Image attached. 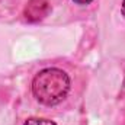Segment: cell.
Instances as JSON below:
<instances>
[{
  "label": "cell",
  "instance_id": "cell-1",
  "mask_svg": "<svg viewBox=\"0 0 125 125\" xmlns=\"http://www.w3.org/2000/svg\"><path fill=\"white\" fill-rule=\"evenodd\" d=\"M70 92L68 74L55 67L41 70L32 80V93L36 100L47 106H54L62 102Z\"/></svg>",
  "mask_w": 125,
  "mask_h": 125
},
{
  "label": "cell",
  "instance_id": "cell-2",
  "mask_svg": "<svg viewBox=\"0 0 125 125\" xmlns=\"http://www.w3.org/2000/svg\"><path fill=\"white\" fill-rule=\"evenodd\" d=\"M50 0H29L23 10V16L28 22H39L50 13Z\"/></svg>",
  "mask_w": 125,
  "mask_h": 125
},
{
  "label": "cell",
  "instance_id": "cell-3",
  "mask_svg": "<svg viewBox=\"0 0 125 125\" xmlns=\"http://www.w3.org/2000/svg\"><path fill=\"white\" fill-rule=\"evenodd\" d=\"M23 125H57L51 119H45V118H28Z\"/></svg>",
  "mask_w": 125,
  "mask_h": 125
},
{
  "label": "cell",
  "instance_id": "cell-4",
  "mask_svg": "<svg viewBox=\"0 0 125 125\" xmlns=\"http://www.w3.org/2000/svg\"><path fill=\"white\" fill-rule=\"evenodd\" d=\"M77 4H89V3H92L93 0H74Z\"/></svg>",
  "mask_w": 125,
  "mask_h": 125
},
{
  "label": "cell",
  "instance_id": "cell-5",
  "mask_svg": "<svg viewBox=\"0 0 125 125\" xmlns=\"http://www.w3.org/2000/svg\"><path fill=\"white\" fill-rule=\"evenodd\" d=\"M121 12H122V15H124V18H125V0H122V4H121Z\"/></svg>",
  "mask_w": 125,
  "mask_h": 125
},
{
  "label": "cell",
  "instance_id": "cell-6",
  "mask_svg": "<svg viewBox=\"0 0 125 125\" xmlns=\"http://www.w3.org/2000/svg\"><path fill=\"white\" fill-rule=\"evenodd\" d=\"M122 94H125V80H124V84H122Z\"/></svg>",
  "mask_w": 125,
  "mask_h": 125
}]
</instances>
